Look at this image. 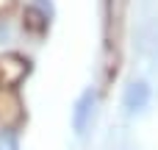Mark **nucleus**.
<instances>
[{
    "label": "nucleus",
    "instance_id": "f257e3e1",
    "mask_svg": "<svg viewBox=\"0 0 158 150\" xmlns=\"http://www.w3.org/2000/svg\"><path fill=\"white\" fill-rule=\"evenodd\" d=\"M28 75V61L8 53L0 56V89H17Z\"/></svg>",
    "mask_w": 158,
    "mask_h": 150
},
{
    "label": "nucleus",
    "instance_id": "f03ea898",
    "mask_svg": "<svg viewBox=\"0 0 158 150\" xmlns=\"http://www.w3.org/2000/svg\"><path fill=\"white\" fill-rule=\"evenodd\" d=\"M92 117H94V92L86 89L75 100V109H72V131L78 136H83L86 128H89V122H92Z\"/></svg>",
    "mask_w": 158,
    "mask_h": 150
},
{
    "label": "nucleus",
    "instance_id": "7ed1b4c3",
    "mask_svg": "<svg viewBox=\"0 0 158 150\" xmlns=\"http://www.w3.org/2000/svg\"><path fill=\"white\" fill-rule=\"evenodd\" d=\"M150 97H153L150 86H147L144 81H133V84L125 89L122 103H125V109H128L131 114H139V111H144V109L150 106Z\"/></svg>",
    "mask_w": 158,
    "mask_h": 150
},
{
    "label": "nucleus",
    "instance_id": "20e7f679",
    "mask_svg": "<svg viewBox=\"0 0 158 150\" xmlns=\"http://www.w3.org/2000/svg\"><path fill=\"white\" fill-rule=\"evenodd\" d=\"M22 117L19 111V100L14 97V89H0V122L3 128L11 131V125H17Z\"/></svg>",
    "mask_w": 158,
    "mask_h": 150
},
{
    "label": "nucleus",
    "instance_id": "39448f33",
    "mask_svg": "<svg viewBox=\"0 0 158 150\" xmlns=\"http://www.w3.org/2000/svg\"><path fill=\"white\" fill-rule=\"evenodd\" d=\"M0 150H19V142H17V134L3 128L0 131Z\"/></svg>",
    "mask_w": 158,
    "mask_h": 150
},
{
    "label": "nucleus",
    "instance_id": "423d86ee",
    "mask_svg": "<svg viewBox=\"0 0 158 150\" xmlns=\"http://www.w3.org/2000/svg\"><path fill=\"white\" fill-rule=\"evenodd\" d=\"M11 8H14V0H0V14H6Z\"/></svg>",
    "mask_w": 158,
    "mask_h": 150
}]
</instances>
